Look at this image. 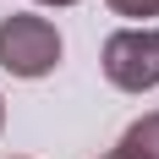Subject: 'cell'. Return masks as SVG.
Returning <instances> with one entry per match:
<instances>
[{
    "instance_id": "obj_1",
    "label": "cell",
    "mask_w": 159,
    "mask_h": 159,
    "mask_svg": "<svg viewBox=\"0 0 159 159\" xmlns=\"http://www.w3.org/2000/svg\"><path fill=\"white\" fill-rule=\"evenodd\" d=\"M61 33L49 16H33V11H11L0 16V71L33 82V77H49L61 66Z\"/></svg>"
},
{
    "instance_id": "obj_2",
    "label": "cell",
    "mask_w": 159,
    "mask_h": 159,
    "mask_svg": "<svg viewBox=\"0 0 159 159\" xmlns=\"http://www.w3.org/2000/svg\"><path fill=\"white\" fill-rule=\"evenodd\" d=\"M99 66H104L110 88H121V93L159 88V28H148V22L115 28L104 39V49H99Z\"/></svg>"
},
{
    "instance_id": "obj_3",
    "label": "cell",
    "mask_w": 159,
    "mask_h": 159,
    "mask_svg": "<svg viewBox=\"0 0 159 159\" xmlns=\"http://www.w3.org/2000/svg\"><path fill=\"white\" fill-rule=\"evenodd\" d=\"M121 148H126L132 159H159V110L137 115L126 126V137H121Z\"/></svg>"
},
{
    "instance_id": "obj_4",
    "label": "cell",
    "mask_w": 159,
    "mask_h": 159,
    "mask_svg": "<svg viewBox=\"0 0 159 159\" xmlns=\"http://www.w3.org/2000/svg\"><path fill=\"white\" fill-rule=\"evenodd\" d=\"M115 16H137V22H148V16H159V0H104Z\"/></svg>"
},
{
    "instance_id": "obj_5",
    "label": "cell",
    "mask_w": 159,
    "mask_h": 159,
    "mask_svg": "<svg viewBox=\"0 0 159 159\" xmlns=\"http://www.w3.org/2000/svg\"><path fill=\"white\" fill-rule=\"evenodd\" d=\"M99 159H132V154H126V148H110V154H99Z\"/></svg>"
},
{
    "instance_id": "obj_6",
    "label": "cell",
    "mask_w": 159,
    "mask_h": 159,
    "mask_svg": "<svg viewBox=\"0 0 159 159\" xmlns=\"http://www.w3.org/2000/svg\"><path fill=\"white\" fill-rule=\"evenodd\" d=\"M39 6H77V0H39Z\"/></svg>"
},
{
    "instance_id": "obj_7",
    "label": "cell",
    "mask_w": 159,
    "mask_h": 159,
    "mask_svg": "<svg viewBox=\"0 0 159 159\" xmlns=\"http://www.w3.org/2000/svg\"><path fill=\"white\" fill-rule=\"evenodd\" d=\"M0 132H6V99H0Z\"/></svg>"
}]
</instances>
